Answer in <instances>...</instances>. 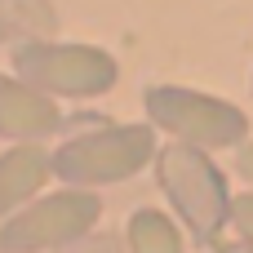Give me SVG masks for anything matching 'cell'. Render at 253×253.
Segmentation results:
<instances>
[{"instance_id":"9c48e42d","label":"cell","mask_w":253,"mask_h":253,"mask_svg":"<svg viewBox=\"0 0 253 253\" xmlns=\"http://www.w3.org/2000/svg\"><path fill=\"white\" fill-rule=\"evenodd\" d=\"M129 253H182L178 227L160 213V209H138L129 218Z\"/></svg>"},{"instance_id":"277c9868","label":"cell","mask_w":253,"mask_h":253,"mask_svg":"<svg viewBox=\"0 0 253 253\" xmlns=\"http://www.w3.org/2000/svg\"><path fill=\"white\" fill-rule=\"evenodd\" d=\"M13 71L31 89H40V93H67V98H93V93H107L116 84L111 53L89 49V44H53V40L18 44Z\"/></svg>"},{"instance_id":"8fae6325","label":"cell","mask_w":253,"mask_h":253,"mask_svg":"<svg viewBox=\"0 0 253 253\" xmlns=\"http://www.w3.org/2000/svg\"><path fill=\"white\" fill-rule=\"evenodd\" d=\"M236 169H240V173L253 182V142H245V147H240V156H236Z\"/></svg>"},{"instance_id":"3957f363","label":"cell","mask_w":253,"mask_h":253,"mask_svg":"<svg viewBox=\"0 0 253 253\" xmlns=\"http://www.w3.org/2000/svg\"><path fill=\"white\" fill-rule=\"evenodd\" d=\"M147 116L151 125H160L165 133H173L187 147L200 151H218V147H236L249 133V120L240 107L196 93V89H178V84H156L147 89Z\"/></svg>"},{"instance_id":"5b68a950","label":"cell","mask_w":253,"mask_h":253,"mask_svg":"<svg viewBox=\"0 0 253 253\" xmlns=\"http://www.w3.org/2000/svg\"><path fill=\"white\" fill-rule=\"evenodd\" d=\"M102 205L93 191H58V196H44L27 209H18L4 227H0V249L4 253H49L62 249L80 236L93 231Z\"/></svg>"},{"instance_id":"52a82bcc","label":"cell","mask_w":253,"mask_h":253,"mask_svg":"<svg viewBox=\"0 0 253 253\" xmlns=\"http://www.w3.org/2000/svg\"><path fill=\"white\" fill-rule=\"evenodd\" d=\"M53 173V156L36 142H22L13 151L0 156V213L18 209L22 200H31Z\"/></svg>"},{"instance_id":"6da1fadb","label":"cell","mask_w":253,"mask_h":253,"mask_svg":"<svg viewBox=\"0 0 253 253\" xmlns=\"http://www.w3.org/2000/svg\"><path fill=\"white\" fill-rule=\"evenodd\" d=\"M156 169H160V187H165L169 205L178 209V218L187 222V231L200 245H213L218 231L231 222V196H227V178L209 160V151L173 142L160 151Z\"/></svg>"},{"instance_id":"8992f818","label":"cell","mask_w":253,"mask_h":253,"mask_svg":"<svg viewBox=\"0 0 253 253\" xmlns=\"http://www.w3.org/2000/svg\"><path fill=\"white\" fill-rule=\"evenodd\" d=\"M62 129V111L53 98L31 89L27 80L0 76V138L13 142H40Z\"/></svg>"},{"instance_id":"30bf717a","label":"cell","mask_w":253,"mask_h":253,"mask_svg":"<svg viewBox=\"0 0 253 253\" xmlns=\"http://www.w3.org/2000/svg\"><path fill=\"white\" fill-rule=\"evenodd\" d=\"M231 227L240 231V240L253 249V191H249V196H236V200H231Z\"/></svg>"},{"instance_id":"4fadbf2b","label":"cell","mask_w":253,"mask_h":253,"mask_svg":"<svg viewBox=\"0 0 253 253\" xmlns=\"http://www.w3.org/2000/svg\"><path fill=\"white\" fill-rule=\"evenodd\" d=\"M0 36H4V31H0Z\"/></svg>"},{"instance_id":"7c38bea8","label":"cell","mask_w":253,"mask_h":253,"mask_svg":"<svg viewBox=\"0 0 253 253\" xmlns=\"http://www.w3.org/2000/svg\"><path fill=\"white\" fill-rule=\"evenodd\" d=\"M218 253H253V249H249V245H245V240H240V245H222V249H218Z\"/></svg>"},{"instance_id":"7a4b0ae2","label":"cell","mask_w":253,"mask_h":253,"mask_svg":"<svg viewBox=\"0 0 253 253\" xmlns=\"http://www.w3.org/2000/svg\"><path fill=\"white\" fill-rule=\"evenodd\" d=\"M151 156H156V133L147 125H107L67 138L53 151V173L67 187H107L133 178Z\"/></svg>"},{"instance_id":"ba28073f","label":"cell","mask_w":253,"mask_h":253,"mask_svg":"<svg viewBox=\"0 0 253 253\" xmlns=\"http://www.w3.org/2000/svg\"><path fill=\"white\" fill-rule=\"evenodd\" d=\"M0 31L4 36H18L22 44L53 40L58 13H53L49 0H0Z\"/></svg>"}]
</instances>
